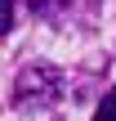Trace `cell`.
Returning <instances> with one entry per match:
<instances>
[{"label": "cell", "instance_id": "obj_1", "mask_svg": "<svg viewBox=\"0 0 116 121\" xmlns=\"http://www.w3.org/2000/svg\"><path fill=\"white\" fill-rule=\"evenodd\" d=\"M63 94V72L49 63H27L13 81V99L18 103H54Z\"/></svg>", "mask_w": 116, "mask_h": 121}, {"label": "cell", "instance_id": "obj_2", "mask_svg": "<svg viewBox=\"0 0 116 121\" xmlns=\"http://www.w3.org/2000/svg\"><path fill=\"white\" fill-rule=\"evenodd\" d=\"M94 121H116V90H107V99L98 103V112H94Z\"/></svg>", "mask_w": 116, "mask_h": 121}, {"label": "cell", "instance_id": "obj_3", "mask_svg": "<svg viewBox=\"0 0 116 121\" xmlns=\"http://www.w3.org/2000/svg\"><path fill=\"white\" fill-rule=\"evenodd\" d=\"M13 27V0H0V36Z\"/></svg>", "mask_w": 116, "mask_h": 121}]
</instances>
